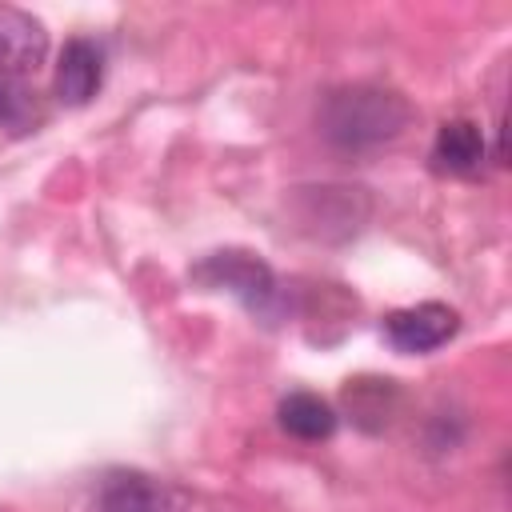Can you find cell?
<instances>
[{"instance_id":"6","label":"cell","mask_w":512,"mask_h":512,"mask_svg":"<svg viewBox=\"0 0 512 512\" xmlns=\"http://www.w3.org/2000/svg\"><path fill=\"white\" fill-rule=\"evenodd\" d=\"M484 164V132L472 120H448L440 124L432 140V168L448 176H472Z\"/></svg>"},{"instance_id":"5","label":"cell","mask_w":512,"mask_h":512,"mask_svg":"<svg viewBox=\"0 0 512 512\" xmlns=\"http://www.w3.org/2000/svg\"><path fill=\"white\" fill-rule=\"evenodd\" d=\"M104 80V56L92 40H68L60 60H56V76H52V88H56V100L68 104V108H80L96 96Z\"/></svg>"},{"instance_id":"3","label":"cell","mask_w":512,"mask_h":512,"mask_svg":"<svg viewBox=\"0 0 512 512\" xmlns=\"http://www.w3.org/2000/svg\"><path fill=\"white\" fill-rule=\"evenodd\" d=\"M460 328L456 308L440 304V300H424L412 308H396L384 316V336L396 352L420 356V352H436L440 344H448Z\"/></svg>"},{"instance_id":"4","label":"cell","mask_w":512,"mask_h":512,"mask_svg":"<svg viewBox=\"0 0 512 512\" xmlns=\"http://www.w3.org/2000/svg\"><path fill=\"white\" fill-rule=\"evenodd\" d=\"M48 60L44 24L12 4H0V80H24Z\"/></svg>"},{"instance_id":"1","label":"cell","mask_w":512,"mask_h":512,"mask_svg":"<svg viewBox=\"0 0 512 512\" xmlns=\"http://www.w3.org/2000/svg\"><path fill=\"white\" fill-rule=\"evenodd\" d=\"M412 120V108L400 92L376 84H348L324 96L320 104V132L348 152H364L376 144L396 140Z\"/></svg>"},{"instance_id":"2","label":"cell","mask_w":512,"mask_h":512,"mask_svg":"<svg viewBox=\"0 0 512 512\" xmlns=\"http://www.w3.org/2000/svg\"><path fill=\"white\" fill-rule=\"evenodd\" d=\"M192 276H196L200 284H208V288L232 292V296H236L252 316H260V320H276V316L284 312V296H280V284H276L272 268H268L260 256L244 252V248L212 252L204 264H196Z\"/></svg>"},{"instance_id":"9","label":"cell","mask_w":512,"mask_h":512,"mask_svg":"<svg viewBox=\"0 0 512 512\" xmlns=\"http://www.w3.org/2000/svg\"><path fill=\"white\" fill-rule=\"evenodd\" d=\"M28 120H36V108H32L28 92H20L12 80H0V124L24 128Z\"/></svg>"},{"instance_id":"7","label":"cell","mask_w":512,"mask_h":512,"mask_svg":"<svg viewBox=\"0 0 512 512\" xmlns=\"http://www.w3.org/2000/svg\"><path fill=\"white\" fill-rule=\"evenodd\" d=\"M96 512H172V492L140 472H116L100 488Z\"/></svg>"},{"instance_id":"8","label":"cell","mask_w":512,"mask_h":512,"mask_svg":"<svg viewBox=\"0 0 512 512\" xmlns=\"http://www.w3.org/2000/svg\"><path fill=\"white\" fill-rule=\"evenodd\" d=\"M280 424L296 440H328L336 432V412L316 392H292L280 400Z\"/></svg>"}]
</instances>
